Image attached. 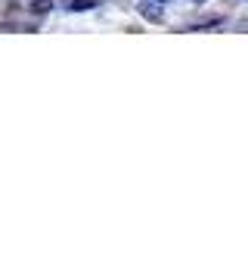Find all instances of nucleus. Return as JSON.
<instances>
[{"label": "nucleus", "mask_w": 248, "mask_h": 267, "mask_svg": "<svg viewBox=\"0 0 248 267\" xmlns=\"http://www.w3.org/2000/svg\"><path fill=\"white\" fill-rule=\"evenodd\" d=\"M28 9H31L34 16H47V13L53 9V0H34V3H31Z\"/></svg>", "instance_id": "obj_2"}, {"label": "nucleus", "mask_w": 248, "mask_h": 267, "mask_svg": "<svg viewBox=\"0 0 248 267\" xmlns=\"http://www.w3.org/2000/svg\"><path fill=\"white\" fill-rule=\"evenodd\" d=\"M93 6H97V0H72L68 9H72V13H87V9H93Z\"/></svg>", "instance_id": "obj_3"}, {"label": "nucleus", "mask_w": 248, "mask_h": 267, "mask_svg": "<svg viewBox=\"0 0 248 267\" xmlns=\"http://www.w3.org/2000/svg\"><path fill=\"white\" fill-rule=\"evenodd\" d=\"M140 16H146L149 22H161L164 19L161 9H155V0H143V3H140Z\"/></svg>", "instance_id": "obj_1"}, {"label": "nucleus", "mask_w": 248, "mask_h": 267, "mask_svg": "<svg viewBox=\"0 0 248 267\" xmlns=\"http://www.w3.org/2000/svg\"><path fill=\"white\" fill-rule=\"evenodd\" d=\"M196 3H205V0H196Z\"/></svg>", "instance_id": "obj_4"}, {"label": "nucleus", "mask_w": 248, "mask_h": 267, "mask_svg": "<svg viewBox=\"0 0 248 267\" xmlns=\"http://www.w3.org/2000/svg\"><path fill=\"white\" fill-rule=\"evenodd\" d=\"M158 3H168V0H158Z\"/></svg>", "instance_id": "obj_5"}]
</instances>
